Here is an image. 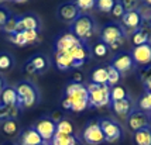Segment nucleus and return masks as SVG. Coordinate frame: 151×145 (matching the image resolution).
I'll return each instance as SVG.
<instances>
[{
  "label": "nucleus",
  "mask_w": 151,
  "mask_h": 145,
  "mask_svg": "<svg viewBox=\"0 0 151 145\" xmlns=\"http://www.w3.org/2000/svg\"><path fill=\"white\" fill-rule=\"evenodd\" d=\"M133 139L136 145H151V125L134 131Z\"/></svg>",
  "instance_id": "5701e85b"
},
{
  "label": "nucleus",
  "mask_w": 151,
  "mask_h": 145,
  "mask_svg": "<svg viewBox=\"0 0 151 145\" xmlns=\"http://www.w3.org/2000/svg\"><path fill=\"white\" fill-rule=\"evenodd\" d=\"M82 80H83V75L81 71H73L72 73V82L73 83H82Z\"/></svg>",
  "instance_id": "37998d69"
},
{
  "label": "nucleus",
  "mask_w": 151,
  "mask_h": 145,
  "mask_svg": "<svg viewBox=\"0 0 151 145\" xmlns=\"http://www.w3.org/2000/svg\"><path fill=\"white\" fill-rule=\"evenodd\" d=\"M114 3H116V0H96L95 1V7L98 9L99 11L110 13L113 6H114Z\"/></svg>",
  "instance_id": "f704fd0d"
},
{
  "label": "nucleus",
  "mask_w": 151,
  "mask_h": 145,
  "mask_svg": "<svg viewBox=\"0 0 151 145\" xmlns=\"http://www.w3.org/2000/svg\"><path fill=\"white\" fill-rule=\"evenodd\" d=\"M41 145H51V144H48V142H42Z\"/></svg>",
  "instance_id": "09e8293b"
},
{
  "label": "nucleus",
  "mask_w": 151,
  "mask_h": 145,
  "mask_svg": "<svg viewBox=\"0 0 151 145\" xmlns=\"http://www.w3.org/2000/svg\"><path fill=\"white\" fill-rule=\"evenodd\" d=\"M69 31L75 34L81 41L88 42L96 33V23L92 19V16L88 13H81L79 17L71 24Z\"/></svg>",
  "instance_id": "20e7f679"
},
{
  "label": "nucleus",
  "mask_w": 151,
  "mask_h": 145,
  "mask_svg": "<svg viewBox=\"0 0 151 145\" xmlns=\"http://www.w3.org/2000/svg\"><path fill=\"white\" fill-rule=\"evenodd\" d=\"M144 4H148V6H151V0H141Z\"/></svg>",
  "instance_id": "49530a36"
},
{
  "label": "nucleus",
  "mask_w": 151,
  "mask_h": 145,
  "mask_svg": "<svg viewBox=\"0 0 151 145\" xmlns=\"http://www.w3.org/2000/svg\"><path fill=\"white\" fill-rule=\"evenodd\" d=\"M126 11H137L138 7L143 4L141 0H120Z\"/></svg>",
  "instance_id": "58836bf2"
},
{
  "label": "nucleus",
  "mask_w": 151,
  "mask_h": 145,
  "mask_svg": "<svg viewBox=\"0 0 151 145\" xmlns=\"http://www.w3.org/2000/svg\"><path fill=\"white\" fill-rule=\"evenodd\" d=\"M14 65V58L10 52H0V71H10Z\"/></svg>",
  "instance_id": "c85d7f7f"
},
{
  "label": "nucleus",
  "mask_w": 151,
  "mask_h": 145,
  "mask_svg": "<svg viewBox=\"0 0 151 145\" xmlns=\"http://www.w3.org/2000/svg\"><path fill=\"white\" fill-rule=\"evenodd\" d=\"M110 65L120 72V75H123V73H127L129 71H132L134 69V61H133V56L130 52H126V51H122V52L116 54L114 56H113L112 62H110Z\"/></svg>",
  "instance_id": "9b49d317"
},
{
  "label": "nucleus",
  "mask_w": 151,
  "mask_h": 145,
  "mask_svg": "<svg viewBox=\"0 0 151 145\" xmlns=\"http://www.w3.org/2000/svg\"><path fill=\"white\" fill-rule=\"evenodd\" d=\"M99 125H100V130L103 132V137H105V142H117L122 139L123 135V128L122 125L119 124L116 120L113 119H107V117H102L99 119Z\"/></svg>",
  "instance_id": "423d86ee"
},
{
  "label": "nucleus",
  "mask_w": 151,
  "mask_h": 145,
  "mask_svg": "<svg viewBox=\"0 0 151 145\" xmlns=\"http://www.w3.org/2000/svg\"><path fill=\"white\" fill-rule=\"evenodd\" d=\"M71 55V58L73 59V69H79L81 66H83L91 58V49L86 42L81 44V45L73 46L72 49L66 51Z\"/></svg>",
  "instance_id": "ddd939ff"
},
{
  "label": "nucleus",
  "mask_w": 151,
  "mask_h": 145,
  "mask_svg": "<svg viewBox=\"0 0 151 145\" xmlns=\"http://www.w3.org/2000/svg\"><path fill=\"white\" fill-rule=\"evenodd\" d=\"M79 14H81V11L76 7V4L73 3V0L59 4L58 9H57V17L61 21L68 23V24H72L73 21L79 17Z\"/></svg>",
  "instance_id": "9d476101"
},
{
  "label": "nucleus",
  "mask_w": 151,
  "mask_h": 145,
  "mask_svg": "<svg viewBox=\"0 0 151 145\" xmlns=\"http://www.w3.org/2000/svg\"><path fill=\"white\" fill-rule=\"evenodd\" d=\"M140 80L143 82L145 92H151V65L144 66L141 71H140Z\"/></svg>",
  "instance_id": "cd10ccee"
},
{
  "label": "nucleus",
  "mask_w": 151,
  "mask_h": 145,
  "mask_svg": "<svg viewBox=\"0 0 151 145\" xmlns=\"http://www.w3.org/2000/svg\"><path fill=\"white\" fill-rule=\"evenodd\" d=\"M3 145H16V144H13V142H6V144H3Z\"/></svg>",
  "instance_id": "de8ad7c7"
},
{
  "label": "nucleus",
  "mask_w": 151,
  "mask_h": 145,
  "mask_svg": "<svg viewBox=\"0 0 151 145\" xmlns=\"http://www.w3.org/2000/svg\"><path fill=\"white\" fill-rule=\"evenodd\" d=\"M132 56L134 64L138 66H148L151 65V42L143 44L138 46H133Z\"/></svg>",
  "instance_id": "dca6fc26"
},
{
  "label": "nucleus",
  "mask_w": 151,
  "mask_h": 145,
  "mask_svg": "<svg viewBox=\"0 0 151 145\" xmlns=\"http://www.w3.org/2000/svg\"><path fill=\"white\" fill-rule=\"evenodd\" d=\"M58 134H64V135H72L73 134V125L69 120L62 119L61 121L57 123V131Z\"/></svg>",
  "instance_id": "c756f323"
},
{
  "label": "nucleus",
  "mask_w": 151,
  "mask_h": 145,
  "mask_svg": "<svg viewBox=\"0 0 151 145\" xmlns=\"http://www.w3.org/2000/svg\"><path fill=\"white\" fill-rule=\"evenodd\" d=\"M34 130L40 134L42 141H51L52 137L55 135V131H57V123H54L52 120L48 119V117H42L35 123Z\"/></svg>",
  "instance_id": "2eb2a0df"
},
{
  "label": "nucleus",
  "mask_w": 151,
  "mask_h": 145,
  "mask_svg": "<svg viewBox=\"0 0 151 145\" xmlns=\"http://www.w3.org/2000/svg\"><path fill=\"white\" fill-rule=\"evenodd\" d=\"M148 114H150V119H151V111H150V113H148Z\"/></svg>",
  "instance_id": "3c124183"
},
{
  "label": "nucleus",
  "mask_w": 151,
  "mask_h": 145,
  "mask_svg": "<svg viewBox=\"0 0 151 145\" xmlns=\"http://www.w3.org/2000/svg\"><path fill=\"white\" fill-rule=\"evenodd\" d=\"M7 40L10 41V42H13V44H16V45H19V46L27 45V44H26V38H24V34H23V31L16 33V34H13V35H7Z\"/></svg>",
  "instance_id": "ea45409f"
},
{
  "label": "nucleus",
  "mask_w": 151,
  "mask_h": 145,
  "mask_svg": "<svg viewBox=\"0 0 151 145\" xmlns=\"http://www.w3.org/2000/svg\"><path fill=\"white\" fill-rule=\"evenodd\" d=\"M0 104L4 106H16L17 104V92L16 87L10 85H4L0 92Z\"/></svg>",
  "instance_id": "aec40b11"
},
{
  "label": "nucleus",
  "mask_w": 151,
  "mask_h": 145,
  "mask_svg": "<svg viewBox=\"0 0 151 145\" xmlns=\"http://www.w3.org/2000/svg\"><path fill=\"white\" fill-rule=\"evenodd\" d=\"M126 97H129V93H127L124 86L116 85L110 87V103L112 101H117V100H123Z\"/></svg>",
  "instance_id": "bb28decb"
},
{
  "label": "nucleus",
  "mask_w": 151,
  "mask_h": 145,
  "mask_svg": "<svg viewBox=\"0 0 151 145\" xmlns=\"http://www.w3.org/2000/svg\"><path fill=\"white\" fill-rule=\"evenodd\" d=\"M20 113V107L16 106H4L0 104V121L6 120H14Z\"/></svg>",
  "instance_id": "b1692460"
},
{
  "label": "nucleus",
  "mask_w": 151,
  "mask_h": 145,
  "mask_svg": "<svg viewBox=\"0 0 151 145\" xmlns=\"http://www.w3.org/2000/svg\"><path fill=\"white\" fill-rule=\"evenodd\" d=\"M42 142L44 141L40 137L38 132L34 130V127L24 130L20 135V145H41Z\"/></svg>",
  "instance_id": "6ab92c4d"
},
{
  "label": "nucleus",
  "mask_w": 151,
  "mask_h": 145,
  "mask_svg": "<svg viewBox=\"0 0 151 145\" xmlns=\"http://www.w3.org/2000/svg\"><path fill=\"white\" fill-rule=\"evenodd\" d=\"M127 124L130 127V130L133 131H137L145 127H150L151 125V119L148 113L140 110L137 107H134L132 110V113L127 116Z\"/></svg>",
  "instance_id": "1a4fd4ad"
},
{
  "label": "nucleus",
  "mask_w": 151,
  "mask_h": 145,
  "mask_svg": "<svg viewBox=\"0 0 151 145\" xmlns=\"http://www.w3.org/2000/svg\"><path fill=\"white\" fill-rule=\"evenodd\" d=\"M41 28V23L40 19L33 13L24 14V16H19L17 20V33L20 31H27V30H35L38 31Z\"/></svg>",
  "instance_id": "f3484780"
},
{
  "label": "nucleus",
  "mask_w": 151,
  "mask_h": 145,
  "mask_svg": "<svg viewBox=\"0 0 151 145\" xmlns=\"http://www.w3.org/2000/svg\"><path fill=\"white\" fill-rule=\"evenodd\" d=\"M100 41L105 42L106 45L109 46V49L116 51V49H119L120 46L124 44L126 34L119 23L110 21V23L105 24L103 28H102V31H100Z\"/></svg>",
  "instance_id": "f03ea898"
},
{
  "label": "nucleus",
  "mask_w": 151,
  "mask_h": 145,
  "mask_svg": "<svg viewBox=\"0 0 151 145\" xmlns=\"http://www.w3.org/2000/svg\"><path fill=\"white\" fill-rule=\"evenodd\" d=\"M10 16H12V13L9 11V9H6L4 6H0V30L6 24V21L9 20Z\"/></svg>",
  "instance_id": "79ce46f5"
},
{
  "label": "nucleus",
  "mask_w": 151,
  "mask_h": 145,
  "mask_svg": "<svg viewBox=\"0 0 151 145\" xmlns=\"http://www.w3.org/2000/svg\"><path fill=\"white\" fill-rule=\"evenodd\" d=\"M82 138L88 145H100L105 142V137H103V132L100 130L98 120H92V121L88 123V125L83 130Z\"/></svg>",
  "instance_id": "0eeeda50"
},
{
  "label": "nucleus",
  "mask_w": 151,
  "mask_h": 145,
  "mask_svg": "<svg viewBox=\"0 0 151 145\" xmlns=\"http://www.w3.org/2000/svg\"><path fill=\"white\" fill-rule=\"evenodd\" d=\"M93 54L98 58H105V56H107V54H109V46L106 45L105 42H102V41L99 40L95 44V46H93Z\"/></svg>",
  "instance_id": "e433bc0d"
},
{
  "label": "nucleus",
  "mask_w": 151,
  "mask_h": 145,
  "mask_svg": "<svg viewBox=\"0 0 151 145\" xmlns=\"http://www.w3.org/2000/svg\"><path fill=\"white\" fill-rule=\"evenodd\" d=\"M137 109H140V110H143V111H145V113L151 111V92L143 93V96L138 100Z\"/></svg>",
  "instance_id": "473e14b6"
},
{
  "label": "nucleus",
  "mask_w": 151,
  "mask_h": 145,
  "mask_svg": "<svg viewBox=\"0 0 151 145\" xmlns=\"http://www.w3.org/2000/svg\"><path fill=\"white\" fill-rule=\"evenodd\" d=\"M17 20H19V16H13V14H12L1 30H3L7 35H13V34H16L17 33Z\"/></svg>",
  "instance_id": "2f4dec72"
},
{
  "label": "nucleus",
  "mask_w": 151,
  "mask_h": 145,
  "mask_svg": "<svg viewBox=\"0 0 151 145\" xmlns=\"http://www.w3.org/2000/svg\"><path fill=\"white\" fill-rule=\"evenodd\" d=\"M51 145H79V141L75 135H64L55 132V135L51 139Z\"/></svg>",
  "instance_id": "393cba45"
},
{
  "label": "nucleus",
  "mask_w": 151,
  "mask_h": 145,
  "mask_svg": "<svg viewBox=\"0 0 151 145\" xmlns=\"http://www.w3.org/2000/svg\"><path fill=\"white\" fill-rule=\"evenodd\" d=\"M62 107L65 110H71L75 113H81L89 107L88 90L82 83L71 82L65 89V97L62 99Z\"/></svg>",
  "instance_id": "f257e3e1"
},
{
  "label": "nucleus",
  "mask_w": 151,
  "mask_h": 145,
  "mask_svg": "<svg viewBox=\"0 0 151 145\" xmlns=\"http://www.w3.org/2000/svg\"><path fill=\"white\" fill-rule=\"evenodd\" d=\"M86 90H88L89 107L102 109L106 106H110V87L107 85L89 83L86 85Z\"/></svg>",
  "instance_id": "39448f33"
},
{
  "label": "nucleus",
  "mask_w": 151,
  "mask_h": 145,
  "mask_svg": "<svg viewBox=\"0 0 151 145\" xmlns=\"http://www.w3.org/2000/svg\"><path fill=\"white\" fill-rule=\"evenodd\" d=\"M95 1L96 0H73V3L76 4V7L79 9V11L82 13V11H89V10H92L93 7H95Z\"/></svg>",
  "instance_id": "4c0bfd02"
},
{
  "label": "nucleus",
  "mask_w": 151,
  "mask_h": 145,
  "mask_svg": "<svg viewBox=\"0 0 151 145\" xmlns=\"http://www.w3.org/2000/svg\"><path fill=\"white\" fill-rule=\"evenodd\" d=\"M148 26H150V27H151V21H150V23H148Z\"/></svg>",
  "instance_id": "8fccbe9b"
},
{
  "label": "nucleus",
  "mask_w": 151,
  "mask_h": 145,
  "mask_svg": "<svg viewBox=\"0 0 151 145\" xmlns=\"http://www.w3.org/2000/svg\"><path fill=\"white\" fill-rule=\"evenodd\" d=\"M106 69H107V86H109V87H113V86L119 85V80L122 78L120 72L116 71L112 65L106 66Z\"/></svg>",
  "instance_id": "7c9ffc66"
},
{
  "label": "nucleus",
  "mask_w": 151,
  "mask_h": 145,
  "mask_svg": "<svg viewBox=\"0 0 151 145\" xmlns=\"http://www.w3.org/2000/svg\"><path fill=\"white\" fill-rule=\"evenodd\" d=\"M137 13L140 14V17H141V20H143V24H148L151 21V6L143 3L141 6L138 7Z\"/></svg>",
  "instance_id": "c9c22d12"
},
{
  "label": "nucleus",
  "mask_w": 151,
  "mask_h": 145,
  "mask_svg": "<svg viewBox=\"0 0 151 145\" xmlns=\"http://www.w3.org/2000/svg\"><path fill=\"white\" fill-rule=\"evenodd\" d=\"M12 1H14V3H26L28 0H12Z\"/></svg>",
  "instance_id": "a18cd8bd"
},
{
  "label": "nucleus",
  "mask_w": 151,
  "mask_h": 145,
  "mask_svg": "<svg viewBox=\"0 0 151 145\" xmlns=\"http://www.w3.org/2000/svg\"><path fill=\"white\" fill-rule=\"evenodd\" d=\"M83 44V41H81L71 31H66L62 35H59L55 41V52H66L69 49H72L73 46Z\"/></svg>",
  "instance_id": "4468645a"
},
{
  "label": "nucleus",
  "mask_w": 151,
  "mask_h": 145,
  "mask_svg": "<svg viewBox=\"0 0 151 145\" xmlns=\"http://www.w3.org/2000/svg\"><path fill=\"white\" fill-rule=\"evenodd\" d=\"M54 64L59 71L73 69V59L68 52H55L54 54Z\"/></svg>",
  "instance_id": "412c9836"
},
{
  "label": "nucleus",
  "mask_w": 151,
  "mask_h": 145,
  "mask_svg": "<svg viewBox=\"0 0 151 145\" xmlns=\"http://www.w3.org/2000/svg\"><path fill=\"white\" fill-rule=\"evenodd\" d=\"M110 109L113 110L114 114H117L120 117H127L132 110L134 109V106H133V100L132 97L129 96V97H126L123 100H117V101H112L110 103Z\"/></svg>",
  "instance_id": "a211bd4d"
},
{
  "label": "nucleus",
  "mask_w": 151,
  "mask_h": 145,
  "mask_svg": "<svg viewBox=\"0 0 151 145\" xmlns=\"http://www.w3.org/2000/svg\"><path fill=\"white\" fill-rule=\"evenodd\" d=\"M50 66V59L44 54H35L24 65V72L28 75H42Z\"/></svg>",
  "instance_id": "6e6552de"
},
{
  "label": "nucleus",
  "mask_w": 151,
  "mask_h": 145,
  "mask_svg": "<svg viewBox=\"0 0 151 145\" xmlns=\"http://www.w3.org/2000/svg\"><path fill=\"white\" fill-rule=\"evenodd\" d=\"M132 42L134 46L151 42V30L148 27L143 26L140 30H137V31H134V33L132 34Z\"/></svg>",
  "instance_id": "4be33fe9"
},
{
  "label": "nucleus",
  "mask_w": 151,
  "mask_h": 145,
  "mask_svg": "<svg viewBox=\"0 0 151 145\" xmlns=\"http://www.w3.org/2000/svg\"><path fill=\"white\" fill-rule=\"evenodd\" d=\"M110 13H112V16L114 19H122L124 16L126 10H124V7H123V4L120 3V0H116V3H114V6H113Z\"/></svg>",
  "instance_id": "a19ab883"
},
{
  "label": "nucleus",
  "mask_w": 151,
  "mask_h": 145,
  "mask_svg": "<svg viewBox=\"0 0 151 145\" xmlns=\"http://www.w3.org/2000/svg\"><path fill=\"white\" fill-rule=\"evenodd\" d=\"M91 83L95 85H107V69L103 66L95 68L91 73Z\"/></svg>",
  "instance_id": "a878e982"
},
{
  "label": "nucleus",
  "mask_w": 151,
  "mask_h": 145,
  "mask_svg": "<svg viewBox=\"0 0 151 145\" xmlns=\"http://www.w3.org/2000/svg\"><path fill=\"white\" fill-rule=\"evenodd\" d=\"M17 92V106L21 109H30L37 104L40 99V92L37 86L30 80H23L16 86Z\"/></svg>",
  "instance_id": "7ed1b4c3"
},
{
  "label": "nucleus",
  "mask_w": 151,
  "mask_h": 145,
  "mask_svg": "<svg viewBox=\"0 0 151 145\" xmlns=\"http://www.w3.org/2000/svg\"><path fill=\"white\" fill-rule=\"evenodd\" d=\"M1 130L3 132H6L7 135H16L19 131V124L16 120H6L1 124Z\"/></svg>",
  "instance_id": "72a5a7b5"
},
{
  "label": "nucleus",
  "mask_w": 151,
  "mask_h": 145,
  "mask_svg": "<svg viewBox=\"0 0 151 145\" xmlns=\"http://www.w3.org/2000/svg\"><path fill=\"white\" fill-rule=\"evenodd\" d=\"M4 85H6V82H4V79H3V76L0 75V92H1V89L4 87Z\"/></svg>",
  "instance_id": "c03bdc74"
},
{
  "label": "nucleus",
  "mask_w": 151,
  "mask_h": 145,
  "mask_svg": "<svg viewBox=\"0 0 151 145\" xmlns=\"http://www.w3.org/2000/svg\"><path fill=\"white\" fill-rule=\"evenodd\" d=\"M120 20H122L120 26H122L126 35L133 34L134 31H137L143 27V20H141V17H140V14L137 11H126L124 16Z\"/></svg>",
  "instance_id": "f8f14e48"
}]
</instances>
